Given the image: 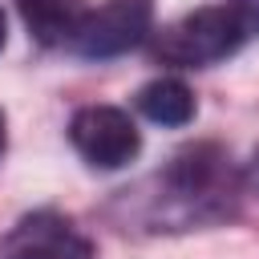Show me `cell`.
Returning <instances> with one entry per match:
<instances>
[{
	"label": "cell",
	"instance_id": "5b68a950",
	"mask_svg": "<svg viewBox=\"0 0 259 259\" xmlns=\"http://www.w3.org/2000/svg\"><path fill=\"white\" fill-rule=\"evenodd\" d=\"M16 8H20L24 28L32 32V40H40V45H69L85 16L81 0H16Z\"/></svg>",
	"mask_w": 259,
	"mask_h": 259
},
{
	"label": "cell",
	"instance_id": "9c48e42d",
	"mask_svg": "<svg viewBox=\"0 0 259 259\" xmlns=\"http://www.w3.org/2000/svg\"><path fill=\"white\" fill-rule=\"evenodd\" d=\"M0 154H4V113H0Z\"/></svg>",
	"mask_w": 259,
	"mask_h": 259
},
{
	"label": "cell",
	"instance_id": "8992f818",
	"mask_svg": "<svg viewBox=\"0 0 259 259\" xmlns=\"http://www.w3.org/2000/svg\"><path fill=\"white\" fill-rule=\"evenodd\" d=\"M138 109L158 125H186L194 117V93L178 77H158L138 89Z\"/></svg>",
	"mask_w": 259,
	"mask_h": 259
},
{
	"label": "cell",
	"instance_id": "3957f363",
	"mask_svg": "<svg viewBox=\"0 0 259 259\" xmlns=\"http://www.w3.org/2000/svg\"><path fill=\"white\" fill-rule=\"evenodd\" d=\"M69 142L97 170H121L142 150L138 125L130 121V113H121L113 105H85V109H77L73 121H69Z\"/></svg>",
	"mask_w": 259,
	"mask_h": 259
},
{
	"label": "cell",
	"instance_id": "7a4b0ae2",
	"mask_svg": "<svg viewBox=\"0 0 259 259\" xmlns=\"http://www.w3.org/2000/svg\"><path fill=\"white\" fill-rule=\"evenodd\" d=\"M150 20H154V4L150 0H105L101 8H85L69 49L77 57H117L134 45H142V36L150 32Z\"/></svg>",
	"mask_w": 259,
	"mask_h": 259
},
{
	"label": "cell",
	"instance_id": "6da1fadb",
	"mask_svg": "<svg viewBox=\"0 0 259 259\" xmlns=\"http://www.w3.org/2000/svg\"><path fill=\"white\" fill-rule=\"evenodd\" d=\"M243 40H247V32L239 28V20L227 4L194 8L190 16L174 20L158 36V57L166 65H178V69H202V65H214V61L231 57Z\"/></svg>",
	"mask_w": 259,
	"mask_h": 259
},
{
	"label": "cell",
	"instance_id": "277c9868",
	"mask_svg": "<svg viewBox=\"0 0 259 259\" xmlns=\"http://www.w3.org/2000/svg\"><path fill=\"white\" fill-rule=\"evenodd\" d=\"M0 259H93V243L53 210L24 214L4 239Z\"/></svg>",
	"mask_w": 259,
	"mask_h": 259
},
{
	"label": "cell",
	"instance_id": "52a82bcc",
	"mask_svg": "<svg viewBox=\"0 0 259 259\" xmlns=\"http://www.w3.org/2000/svg\"><path fill=\"white\" fill-rule=\"evenodd\" d=\"M227 8L235 12V20H239V28L247 36L259 32V0H227Z\"/></svg>",
	"mask_w": 259,
	"mask_h": 259
},
{
	"label": "cell",
	"instance_id": "ba28073f",
	"mask_svg": "<svg viewBox=\"0 0 259 259\" xmlns=\"http://www.w3.org/2000/svg\"><path fill=\"white\" fill-rule=\"evenodd\" d=\"M4 36H8V28H4V12H0V49H4Z\"/></svg>",
	"mask_w": 259,
	"mask_h": 259
}]
</instances>
